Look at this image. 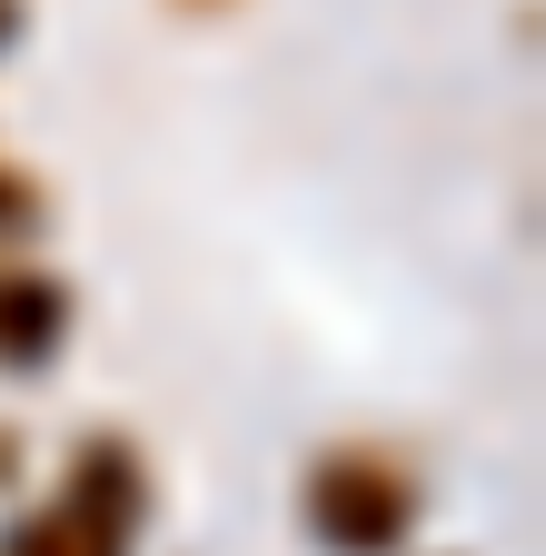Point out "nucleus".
I'll return each mask as SVG.
<instances>
[{
	"label": "nucleus",
	"instance_id": "1",
	"mask_svg": "<svg viewBox=\"0 0 546 556\" xmlns=\"http://www.w3.org/2000/svg\"><path fill=\"white\" fill-rule=\"evenodd\" d=\"M140 517H150L140 447H129V438H80L60 497L30 507L11 536H0V556H129V546H140Z\"/></svg>",
	"mask_w": 546,
	"mask_h": 556
},
{
	"label": "nucleus",
	"instance_id": "2",
	"mask_svg": "<svg viewBox=\"0 0 546 556\" xmlns=\"http://www.w3.org/2000/svg\"><path fill=\"white\" fill-rule=\"evenodd\" d=\"M299 517L328 556H397L418 536V477L388 447H328L299 486Z\"/></svg>",
	"mask_w": 546,
	"mask_h": 556
},
{
	"label": "nucleus",
	"instance_id": "3",
	"mask_svg": "<svg viewBox=\"0 0 546 556\" xmlns=\"http://www.w3.org/2000/svg\"><path fill=\"white\" fill-rule=\"evenodd\" d=\"M71 348V289L30 258H0V378H30Z\"/></svg>",
	"mask_w": 546,
	"mask_h": 556
},
{
	"label": "nucleus",
	"instance_id": "4",
	"mask_svg": "<svg viewBox=\"0 0 546 556\" xmlns=\"http://www.w3.org/2000/svg\"><path fill=\"white\" fill-rule=\"evenodd\" d=\"M30 229H40V179L0 160V249H11V239H30Z\"/></svg>",
	"mask_w": 546,
	"mask_h": 556
},
{
	"label": "nucleus",
	"instance_id": "5",
	"mask_svg": "<svg viewBox=\"0 0 546 556\" xmlns=\"http://www.w3.org/2000/svg\"><path fill=\"white\" fill-rule=\"evenodd\" d=\"M21 21H30V11H21V0H0V50H11V40H21Z\"/></svg>",
	"mask_w": 546,
	"mask_h": 556
}]
</instances>
